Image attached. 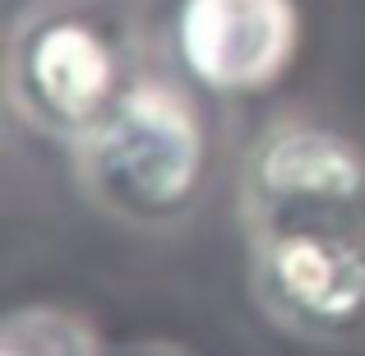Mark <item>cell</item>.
Returning <instances> with one entry per match:
<instances>
[{"mask_svg": "<svg viewBox=\"0 0 365 356\" xmlns=\"http://www.w3.org/2000/svg\"><path fill=\"white\" fill-rule=\"evenodd\" d=\"M79 180L102 213L134 227H176L208 180V125L195 93L167 74H134L74 139Z\"/></svg>", "mask_w": 365, "mask_h": 356, "instance_id": "cell-1", "label": "cell"}, {"mask_svg": "<svg viewBox=\"0 0 365 356\" xmlns=\"http://www.w3.org/2000/svg\"><path fill=\"white\" fill-rule=\"evenodd\" d=\"M116 37L88 14L51 9L28 19L9 46V98L28 125L79 139L120 98Z\"/></svg>", "mask_w": 365, "mask_h": 356, "instance_id": "cell-2", "label": "cell"}, {"mask_svg": "<svg viewBox=\"0 0 365 356\" xmlns=\"http://www.w3.org/2000/svg\"><path fill=\"white\" fill-rule=\"evenodd\" d=\"M255 292L287 329L342 338L365 324V245L314 223L259 227Z\"/></svg>", "mask_w": 365, "mask_h": 356, "instance_id": "cell-3", "label": "cell"}, {"mask_svg": "<svg viewBox=\"0 0 365 356\" xmlns=\"http://www.w3.org/2000/svg\"><path fill=\"white\" fill-rule=\"evenodd\" d=\"M176 61L190 88L255 98L273 88L301 46L296 0H180L171 24Z\"/></svg>", "mask_w": 365, "mask_h": 356, "instance_id": "cell-4", "label": "cell"}, {"mask_svg": "<svg viewBox=\"0 0 365 356\" xmlns=\"http://www.w3.org/2000/svg\"><path fill=\"white\" fill-rule=\"evenodd\" d=\"M245 199L259 227L351 213L365 204V153L333 125L277 121L245 158Z\"/></svg>", "mask_w": 365, "mask_h": 356, "instance_id": "cell-5", "label": "cell"}]
</instances>
